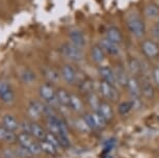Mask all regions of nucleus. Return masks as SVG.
I'll return each instance as SVG.
<instances>
[{
	"mask_svg": "<svg viewBox=\"0 0 159 158\" xmlns=\"http://www.w3.org/2000/svg\"><path fill=\"white\" fill-rule=\"evenodd\" d=\"M40 96L42 99H44L51 106H53V103L54 102L57 103V100H56V92L54 91L53 86L50 83H44V84L41 85Z\"/></svg>",
	"mask_w": 159,
	"mask_h": 158,
	"instance_id": "obj_5",
	"label": "nucleus"
},
{
	"mask_svg": "<svg viewBox=\"0 0 159 158\" xmlns=\"http://www.w3.org/2000/svg\"><path fill=\"white\" fill-rule=\"evenodd\" d=\"M56 100H57L58 105L64 107H70V100L71 95L69 94L68 91L64 88H58L56 91Z\"/></svg>",
	"mask_w": 159,
	"mask_h": 158,
	"instance_id": "obj_14",
	"label": "nucleus"
},
{
	"mask_svg": "<svg viewBox=\"0 0 159 158\" xmlns=\"http://www.w3.org/2000/svg\"><path fill=\"white\" fill-rule=\"evenodd\" d=\"M100 46L104 50V52L108 55H118L120 52L119 45L113 43V42L108 41L107 38H104V40L101 41Z\"/></svg>",
	"mask_w": 159,
	"mask_h": 158,
	"instance_id": "obj_13",
	"label": "nucleus"
},
{
	"mask_svg": "<svg viewBox=\"0 0 159 158\" xmlns=\"http://www.w3.org/2000/svg\"><path fill=\"white\" fill-rule=\"evenodd\" d=\"M83 118L86 121V123L89 124V126L91 127V129H102V128H104L107 122L98 111L86 114Z\"/></svg>",
	"mask_w": 159,
	"mask_h": 158,
	"instance_id": "obj_4",
	"label": "nucleus"
},
{
	"mask_svg": "<svg viewBox=\"0 0 159 158\" xmlns=\"http://www.w3.org/2000/svg\"><path fill=\"white\" fill-rule=\"evenodd\" d=\"M99 74H100L102 80L110 83V84H116V74L115 70H112L109 67H101L99 69Z\"/></svg>",
	"mask_w": 159,
	"mask_h": 158,
	"instance_id": "obj_12",
	"label": "nucleus"
},
{
	"mask_svg": "<svg viewBox=\"0 0 159 158\" xmlns=\"http://www.w3.org/2000/svg\"><path fill=\"white\" fill-rule=\"evenodd\" d=\"M134 107L133 101H125L122 102L118 107V110L120 112V115H127L130 112V110Z\"/></svg>",
	"mask_w": 159,
	"mask_h": 158,
	"instance_id": "obj_29",
	"label": "nucleus"
},
{
	"mask_svg": "<svg viewBox=\"0 0 159 158\" xmlns=\"http://www.w3.org/2000/svg\"><path fill=\"white\" fill-rule=\"evenodd\" d=\"M69 40H70V43L72 45H74V46H76L80 49H82L86 44L84 34L80 29L76 28L71 29L69 31Z\"/></svg>",
	"mask_w": 159,
	"mask_h": 158,
	"instance_id": "obj_8",
	"label": "nucleus"
},
{
	"mask_svg": "<svg viewBox=\"0 0 159 158\" xmlns=\"http://www.w3.org/2000/svg\"><path fill=\"white\" fill-rule=\"evenodd\" d=\"M76 128L79 131H81V132H89V130H92L91 127L89 126V124L84 120V118L78 119L76 121Z\"/></svg>",
	"mask_w": 159,
	"mask_h": 158,
	"instance_id": "obj_32",
	"label": "nucleus"
},
{
	"mask_svg": "<svg viewBox=\"0 0 159 158\" xmlns=\"http://www.w3.org/2000/svg\"><path fill=\"white\" fill-rule=\"evenodd\" d=\"M155 27H157L158 29H159V19H158V21H157V23H156V26Z\"/></svg>",
	"mask_w": 159,
	"mask_h": 158,
	"instance_id": "obj_39",
	"label": "nucleus"
},
{
	"mask_svg": "<svg viewBox=\"0 0 159 158\" xmlns=\"http://www.w3.org/2000/svg\"><path fill=\"white\" fill-rule=\"evenodd\" d=\"M142 51L148 58H155L159 55V46L151 40H146L142 44Z\"/></svg>",
	"mask_w": 159,
	"mask_h": 158,
	"instance_id": "obj_7",
	"label": "nucleus"
},
{
	"mask_svg": "<svg viewBox=\"0 0 159 158\" xmlns=\"http://www.w3.org/2000/svg\"><path fill=\"white\" fill-rule=\"evenodd\" d=\"M44 107L45 105L42 104L41 102H39L37 100H34L29 103L28 106V115L31 119H38L41 117L42 114H44Z\"/></svg>",
	"mask_w": 159,
	"mask_h": 158,
	"instance_id": "obj_11",
	"label": "nucleus"
},
{
	"mask_svg": "<svg viewBox=\"0 0 159 158\" xmlns=\"http://www.w3.org/2000/svg\"><path fill=\"white\" fill-rule=\"evenodd\" d=\"M56 136H57L61 148L68 149L71 147V142L68 138V134H59V135H56Z\"/></svg>",
	"mask_w": 159,
	"mask_h": 158,
	"instance_id": "obj_33",
	"label": "nucleus"
},
{
	"mask_svg": "<svg viewBox=\"0 0 159 158\" xmlns=\"http://www.w3.org/2000/svg\"><path fill=\"white\" fill-rule=\"evenodd\" d=\"M20 127L22 129V132L31 134V123H29V122H23L20 125Z\"/></svg>",
	"mask_w": 159,
	"mask_h": 158,
	"instance_id": "obj_37",
	"label": "nucleus"
},
{
	"mask_svg": "<svg viewBox=\"0 0 159 158\" xmlns=\"http://www.w3.org/2000/svg\"><path fill=\"white\" fill-rule=\"evenodd\" d=\"M108 41L110 42H113V43L116 44H120L123 40V34L122 32L120 31L119 28L116 27H113V26H111V27H108L106 30V38Z\"/></svg>",
	"mask_w": 159,
	"mask_h": 158,
	"instance_id": "obj_16",
	"label": "nucleus"
},
{
	"mask_svg": "<svg viewBox=\"0 0 159 158\" xmlns=\"http://www.w3.org/2000/svg\"><path fill=\"white\" fill-rule=\"evenodd\" d=\"M31 136H32L31 134L21 132L19 135H17V141L20 144V146H22V147L28 149V150L30 151V149L32 148V146H34L35 142H37L34 141V138H32Z\"/></svg>",
	"mask_w": 159,
	"mask_h": 158,
	"instance_id": "obj_17",
	"label": "nucleus"
},
{
	"mask_svg": "<svg viewBox=\"0 0 159 158\" xmlns=\"http://www.w3.org/2000/svg\"><path fill=\"white\" fill-rule=\"evenodd\" d=\"M35 79V76L32 71H29V70H24L22 73H21V80L24 82H27V83H30V82H34Z\"/></svg>",
	"mask_w": 159,
	"mask_h": 158,
	"instance_id": "obj_31",
	"label": "nucleus"
},
{
	"mask_svg": "<svg viewBox=\"0 0 159 158\" xmlns=\"http://www.w3.org/2000/svg\"><path fill=\"white\" fill-rule=\"evenodd\" d=\"M115 74H116V80L119 84H121L123 86H126L127 85V82H128V76H127V73L125 72V70L123 69L121 65H116V69H115Z\"/></svg>",
	"mask_w": 159,
	"mask_h": 158,
	"instance_id": "obj_20",
	"label": "nucleus"
},
{
	"mask_svg": "<svg viewBox=\"0 0 159 158\" xmlns=\"http://www.w3.org/2000/svg\"><path fill=\"white\" fill-rule=\"evenodd\" d=\"M129 70L132 74H135V73H139V70H140V67H139V62L136 61L135 58H132L129 61Z\"/></svg>",
	"mask_w": 159,
	"mask_h": 158,
	"instance_id": "obj_35",
	"label": "nucleus"
},
{
	"mask_svg": "<svg viewBox=\"0 0 159 158\" xmlns=\"http://www.w3.org/2000/svg\"><path fill=\"white\" fill-rule=\"evenodd\" d=\"M70 108H72L74 111H77V112H80L83 110V103L81 99H80L77 95H71Z\"/></svg>",
	"mask_w": 159,
	"mask_h": 158,
	"instance_id": "obj_25",
	"label": "nucleus"
},
{
	"mask_svg": "<svg viewBox=\"0 0 159 158\" xmlns=\"http://www.w3.org/2000/svg\"><path fill=\"white\" fill-rule=\"evenodd\" d=\"M94 88H95L94 82H93V80L91 79L82 80L79 84V89H81L83 93H85V94H92L93 92H94Z\"/></svg>",
	"mask_w": 159,
	"mask_h": 158,
	"instance_id": "obj_27",
	"label": "nucleus"
},
{
	"mask_svg": "<svg viewBox=\"0 0 159 158\" xmlns=\"http://www.w3.org/2000/svg\"><path fill=\"white\" fill-rule=\"evenodd\" d=\"M2 125L4 128L11 130V131H16L19 129L20 124L18 123V121L16 120V118L11 115H4L2 117Z\"/></svg>",
	"mask_w": 159,
	"mask_h": 158,
	"instance_id": "obj_15",
	"label": "nucleus"
},
{
	"mask_svg": "<svg viewBox=\"0 0 159 158\" xmlns=\"http://www.w3.org/2000/svg\"><path fill=\"white\" fill-rule=\"evenodd\" d=\"M153 78H154L155 82L159 85V67L155 68L154 71H153Z\"/></svg>",
	"mask_w": 159,
	"mask_h": 158,
	"instance_id": "obj_38",
	"label": "nucleus"
},
{
	"mask_svg": "<svg viewBox=\"0 0 159 158\" xmlns=\"http://www.w3.org/2000/svg\"><path fill=\"white\" fill-rule=\"evenodd\" d=\"M61 53L65 57L70 59L72 61H80L83 59V52L82 50L74 45L65 44L61 46Z\"/></svg>",
	"mask_w": 159,
	"mask_h": 158,
	"instance_id": "obj_3",
	"label": "nucleus"
},
{
	"mask_svg": "<svg viewBox=\"0 0 159 158\" xmlns=\"http://www.w3.org/2000/svg\"><path fill=\"white\" fill-rule=\"evenodd\" d=\"M98 112L100 114L102 117H103L106 121H110L113 117V111H112V108L111 106L109 105L108 103H101L100 106H99V109H98Z\"/></svg>",
	"mask_w": 159,
	"mask_h": 158,
	"instance_id": "obj_21",
	"label": "nucleus"
},
{
	"mask_svg": "<svg viewBox=\"0 0 159 158\" xmlns=\"http://www.w3.org/2000/svg\"><path fill=\"white\" fill-rule=\"evenodd\" d=\"M88 101H89V106L92 107L93 109L95 110V111H98L99 109V106H100V100H99V98L96 96L95 94H89V98H88Z\"/></svg>",
	"mask_w": 159,
	"mask_h": 158,
	"instance_id": "obj_30",
	"label": "nucleus"
},
{
	"mask_svg": "<svg viewBox=\"0 0 159 158\" xmlns=\"http://www.w3.org/2000/svg\"><path fill=\"white\" fill-rule=\"evenodd\" d=\"M140 91H142V96H143L147 99H152L154 97V88L150 82H143L140 86Z\"/></svg>",
	"mask_w": 159,
	"mask_h": 158,
	"instance_id": "obj_24",
	"label": "nucleus"
},
{
	"mask_svg": "<svg viewBox=\"0 0 159 158\" xmlns=\"http://www.w3.org/2000/svg\"><path fill=\"white\" fill-rule=\"evenodd\" d=\"M29 158H31V157H29Z\"/></svg>",
	"mask_w": 159,
	"mask_h": 158,
	"instance_id": "obj_40",
	"label": "nucleus"
},
{
	"mask_svg": "<svg viewBox=\"0 0 159 158\" xmlns=\"http://www.w3.org/2000/svg\"><path fill=\"white\" fill-rule=\"evenodd\" d=\"M46 134L47 132L41 125H39L37 123H31V135L37 139H39V142L44 141L46 138Z\"/></svg>",
	"mask_w": 159,
	"mask_h": 158,
	"instance_id": "obj_19",
	"label": "nucleus"
},
{
	"mask_svg": "<svg viewBox=\"0 0 159 158\" xmlns=\"http://www.w3.org/2000/svg\"><path fill=\"white\" fill-rule=\"evenodd\" d=\"M39 142H40L42 152H45V153H47L49 155H55L56 153H57V148L54 147L51 142L46 141V139H44V141H40Z\"/></svg>",
	"mask_w": 159,
	"mask_h": 158,
	"instance_id": "obj_26",
	"label": "nucleus"
},
{
	"mask_svg": "<svg viewBox=\"0 0 159 158\" xmlns=\"http://www.w3.org/2000/svg\"><path fill=\"white\" fill-rule=\"evenodd\" d=\"M99 91L105 99L112 101V102H116L119 100V92L113 84H110V83L104 81V80H101L99 82Z\"/></svg>",
	"mask_w": 159,
	"mask_h": 158,
	"instance_id": "obj_2",
	"label": "nucleus"
},
{
	"mask_svg": "<svg viewBox=\"0 0 159 158\" xmlns=\"http://www.w3.org/2000/svg\"><path fill=\"white\" fill-rule=\"evenodd\" d=\"M46 141H48L49 142H51L54 147H56L57 149L59 148H61V144H59V141H58V138H57V136L55 135V134H53V133H51V132H48L46 134Z\"/></svg>",
	"mask_w": 159,
	"mask_h": 158,
	"instance_id": "obj_34",
	"label": "nucleus"
},
{
	"mask_svg": "<svg viewBox=\"0 0 159 158\" xmlns=\"http://www.w3.org/2000/svg\"><path fill=\"white\" fill-rule=\"evenodd\" d=\"M0 99L7 104H11L15 100L11 85L5 80H0Z\"/></svg>",
	"mask_w": 159,
	"mask_h": 158,
	"instance_id": "obj_6",
	"label": "nucleus"
},
{
	"mask_svg": "<svg viewBox=\"0 0 159 158\" xmlns=\"http://www.w3.org/2000/svg\"><path fill=\"white\" fill-rule=\"evenodd\" d=\"M127 88L129 94L130 96L132 97V99L135 100V99H139L140 96H142V91H140V85L139 81L134 78V77H131V78L128 79V82H127Z\"/></svg>",
	"mask_w": 159,
	"mask_h": 158,
	"instance_id": "obj_10",
	"label": "nucleus"
},
{
	"mask_svg": "<svg viewBox=\"0 0 159 158\" xmlns=\"http://www.w3.org/2000/svg\"><path fill=\"white\" fill-rule=\"evenodd\" d=\"M145 13L149 18H157L159 16V7L157 4L150 3L146 7Z\"/></svg>",
	"mask_w": 159,
	"mask_h": 158,
	"instance_id": "obj_28",
	"label": "nucleus"
},
{
	"mask_svg": "<svg viewBox=\"0 0 159 158\" xmlns=\"http://www.w3.org/2000/svg\"><path fill=\"white\" fill-rule=\"evenodd\" d=\"M61 76L68 84H74L77 81V72L70 65H65L61 68Z\"/></svg>",
	"mask_w": 159,
	"mask_h": 158,
	"instance_id": "obj_9",
	"label": "nucleus"
},
{
	"mask_svg": "<svg viewBox=\"0 0 159 158\" xmlns=\"http://www.w3.org/2000/svg\"><path fill=\"white\" fill-rule=\"evenodd\" d=\"M91 55L92 58L96 64H102L105 59V55L106 53L104 52V50L102 49V47L100 45H95L93 46V48L91 50Z\"/></svg>",
	"mask_w": 159,
	"mask_h": 158,
	"instance_id": "obj_18",
	"label": "nucleus"
},
{
	"mask_svg": "<svg viewBox=\"0 0 159 158\" xmlns=\"http://www.w3.org/2000/svg\"><path fill=\"white\" fill-rule=\"evenodd\" d=\"M16 153H17L18 156L22 157V158H29V157H31V155H32L31 152L29 151L28 149L24 148V147H22V146H20V147L17 149Z\"/></svg>",
	"mask_w": 159,
	"mask_h": 158,
	"instance_id": "obj_36",
	"label": "nucleus"
},
{
	"mask_svg": "<svg viewBox=\"0 0 159 158\" xmlns=\"http://www.w3.org/2000/svg\"><path fill=\"white\" fill-rule=\"evenodd\" d=\"M127 27L129 31L136 38L143 37L146 32L145 22L143 21L142 18L135 14L129 15V17L127 18Z\"/></svg>",
	"mask_w": 159,
	"mask_h": 158,
	"instance_id": "obj_1",
	"label": "nucleus"
},
{
	"mask_svg": "<svg viewBox=\"0 0 159 158\" xmlns=\"http://www.w3.org/2000/svg\"><path fill=\"white\" fill-rule=\"evenodd\" d=\"M43 74L45 78L51 83H55L59 80V74L57 73V71L52 68H45L43 70Z\"/></svg>",
	"mask_w": 159,
	"mask_h": 158,
	"instance_id": "obj_23",
	"label": "nucleus"
},
{
	"mask_svg": "<svg viewBox=\"0 0 159 158\" xmlns=\"http://www.w3.org/2000/svg\"><path fill=\"white\" fill-rule=\"evenodd\" d=\"M0 139L7 142H14L17 141V135L14 131L8 130L2 126L0 127Z\"/></svg>",
	"mask_w": 159,
	"mask_h": 158,
	"instance_id": "obj_22",
	"label": "nucleus"
}]
</instances>
